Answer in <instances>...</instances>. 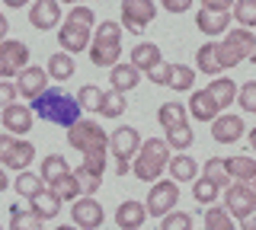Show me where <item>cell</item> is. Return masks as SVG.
Returning a JSON list of instances; mask_svg holds the SVG:
<instances>
[{"label": "cell", "mask_w": 256, "mask_h": 230, "mask_svg": "<svg viewBox=\"0 0 256 230\" xmlns=\"http://www.w3.org/2000/svg\"><path fill=\"white\" fill-rule=\"evenodd\" d=\"M148 218H150L148 205L132 202V198H128V202H122V205H118V211H116V227H122V230H141Z\"/></svg>", "instance_id": "18"}, {"label": "cell", "mask_w": 256, "mask_h": 230, "mask_svg": "<svg viewBox=\"0 0 256 230\" xmlns=\"http://www.w3.org/2000/svg\"><path fill=\"white\" fill-rule=\"evenodd\" d=\"M176 202H180V182L176 179H154L144 205H148L150 218H164L166 211L176 208Z\"/></svg>", "instance_id": "8"}, {"label": "cell", "mask_w": 256, "mask_h": 230, "mask_svg": "<svg viewBox=\"0 0 256 230\" xmlns=\"http://www.w3.org/2000/svg\"><path fill=\"white\" fill-rule=\"evenodd\" d=\"M166 13H189L192 10V0H160Z\"/></svg>", "instance_id": "47"}, {"label": "cell", "mask_w": 256, "mask_h": 230, "mask_svg": "<svg viewBox=\"0 0 256 230\" xmlns=\"http://www.w3.org/2000/svg\"><path fill=\"white\" fill-rule=\"evenodd\" d=\"M230 16H234L240 26L246 29H256V0H234V6H230Z\"/></svg>", "instance_id": "38"}, {"label": "cell", "mask_w": 256, "mask_h": 230, "mask_svg": "<svg viewBox=\"0 0 256 230\" xmlns=\"http://www.w3.org/2000/svg\"><path fill=\"white\" fill-rule=\"evenodd\" d=\"M154 16H157L154 0H122V26L132 35H141L154 22Z\"/></svg>", "instance_id": "9"}, {"label": "cell", "mask_w": 256, "mask_h": 230, "mask_svg": "<svg viewBox=\"0 0 256 230\" xmlns=\"http://www.w3.org/2000/svg\"><path fill=\"white\" fill-rule=\"evenodd\" d=\"M228 163V173H230V179H240V182H246V179H253L256 176V160L253 157H244V154H237V157H230V160H224Z\"/></svg>", "instance_id": "31"}, {"label": "cell", "mask_w": 256, "mask_h": 230, "mask_svg": "<svg viewBox=\"0 0 256 230\" xmlns=\"http://www.w3.org/2000/svg\"><path fill=\"white\" fill-rule=\"evenodd\" d=\"M250 61H253V64H256V51H253V54H250Z\"/></svg>", "instance_id": "56"}, {"label": "cell", "mask_w": 256, "mask_h": 230, "mask_svg": "<svg viewBox=\"0 0 256 230\" xmlns=\"http://www.w3.org/2000/svg\"><path fill=\"white\" fill-rule=\"evenodd\" d=\"M6 186H10V179H6V173H4V163H0V192H4Z\"/></svg>", "instance_id": "51"}, {"label": "cell", "mask_w": 256, "mask_h": 230, "mask_svg": "<svg viewBox=\"0 0 256 230\" xmlns=\"http://www.w3.org/2000/svg\"><path fill=\"white\" fill-rule=\"evenodd\" d=\"M205 176L212 179L214 186H221V189H228L230 182H234L230 173H228V163H224L221 157H208V160H205Z\"/></svg>", "instance_id": "37"}, {"label": "cell", "mask_w": 256, "mask_h": 230, "mask_svg": "<svg viewBox=\"0 0 256 230\" xmlns=\"http://www.w3.org/2000/svg\"><path fill=\"white\" fill-rule=\"evenodd\" d=\"M64 173H70V166H68V160H64L61 154H48L45 160H42V170H38V176L45 179V186L52 179H58V176H64Z\"/></svg>", "instance_id": "35"}, {"label": "cell", "mask_w": 256, "mask_h": 230, "mask_svg": "<svg viewBox=\"0 0 256 230\" xmlns=\"http://www.w3.org/2000/svg\"><path fill=\"white\" fill-rule=\"evenodd\" d=\"M26 64H29L26 42H20V38H4V42H0V77L10 80V77H16Z\"/></svg>", "instance_id": "10"}, {"label": "cell", "mask_w": 256, "mask_h": 230, "mask_svg": "<svg viewBox=\"0 0 256 230\" xmlns=\"http://www.w3.org/2000/svg\"><path fill=\"white\" fill-rule=\"evenodd\" d=\"M166 170H170V176L176 182H196V176H198V163L192 160L186 150H176V157H170Z\"/></svg>", "instance_id": "22"}, {"label": "cell", "mask_w": 256, "mask_h": 230, "mask_svg": "<svg viewBox=\"0 0 256 230\" xmlns=\"http://www.w3.org/2000/svg\"><path fill=\"white\" fill-rule=\"evenodd\" d=\"M160 230H192V218L182 211H166L160 218Z\"/></svg>", "instance_id": "42"}, {"label": "cell", "mask_w": 256, "mask_h": 230, "mask_svg": "<svg viewBox=\"0 0 256 230\" xmlns=\"http://www.w3.org/2000/svg\"><path fill=\"white\" fill-rule=\"evenodd\" d=\"M196 64H198V70L202 74H208V77H218L221 74V58H218V42H205L202 48L196 51Z\"/></svg>", "instance_id": "26"}, {"label": "cell", "mask_w": 256, "mask_h": 230, "mask_svg": "<svg viewBox=\"0 0 256 230\" xmlns=\"http://www.w3.org/2000/svg\"><path fill=\"white\" fill-rule=\"evenodd\" d=\"M61 3H70V6H74V3H86V0H61Z\"/></svg>", "instance_id": "54"}, {"label": "cell", "mask_w": 256, "mask_h": 230, "mask_svg": "<svg viewBox=\"0 0 256 230\" xmlns=\"http://www.w3.org/2000/svg\"><path fill=\"white\" fill-rule=\"evenodd\" d=\"M148 80L157 83V86H170V80H173V64H166V61L154 64V67L148 70Z\"/></svg>", "instance_id": "44"}, {"label": "cell", "mask_w": 256, "mask_h": 230, "mask_svg": "<svg viewBox=\"0 0 256 230\" xmlns=\"http://www.w3.org/2000/svg\"><path fill=\"white\" fill-rule=\"evenodd\" d=\"M109 80H112V86L116 90H122V93H128V90H134V86L141 83V70L128 61V64H112V74H109Z\"/></svg>", "instance_id": "25"}, {"label": "cell", "mask_w": 256, "mask_h": 230, "mask_svg": "<svg viewBox=\"0 0 256 230\" xmlns=\"http://www.w3.org/2000/svg\"><path fill=\"white\" fill-rule=\"evenodd\" d=\"M164 131H166V134H164V138H166V144H170L173 150H189V147H192V141H196V138H192L189 122L173 125V128H164Z\"/></svg>", "instance_id": "33"}, {"label": "cell", "mask_w": 256, "mask_h": 230, "mask_svg": "<svg viewBox=\"0 0 256 230\" xmlns=\"http://www.w3.org/2000/svg\"><path fill=\"white\" fill-rule=\"evenodd\" d=\"M109 150H112V157H116V173H118V176H128L132 160L138 157V150H141L138 128H116L109 134Z\"/></svg>", "instance_id": "5"}, {"label": "cell", "mask_w": 256, "mask_h": 230, "mask_svg": "<svg viewBox=\"0 0 256 230\" xmlns=\"http://www.w3.org/2000/svg\"><path fill=\"white\" fill-rule=\"evenodd\" d=\"M170 144H166V138H150V141H141V150L138 157L132 160V173L138 176L141 182H154L166 173V166H170Z\"/></svg>", "instance_id": "3"}, {"label": "cell", "mask_w": 256, "mask_h": 230, "mask_svg": "<svg viewBox=\"0 0 256 230\" xmlns=\"http://www.w3.org/2000/svg\"><path fill=\"white\" fill-rule=\"evenodd\" d=\"M208 93L214 96V102H218L221 112H224V109H230V102L237 99V83L230 80V77H214V80L208 83Z\"/></svg>", "instance_id": "27"}, {"label": "cell", "mask_w": 256, "mask_h": 230, "mask_svg": "<svg viewBox=\"0 0 256 230\" xmlns=\"http://www.w3.org/2000/svg\"><path fill=\"white\" fill-rule=\"evenodd\" d=\"M237 102L244 112L256 115V80H246L244 86H237Z\"/></svg>", "instance_id": "43"}, {"label": "cell", "mask_w": 256, "mask_h": 230, "mask_svg": "<svg viewBox=\"0 0 256 230\" xmlns=\"http://www.w3.org/2000/svg\"><path fill=\"white\" fill-rule=\"evenodd\" d=\"M42 224H45V221H42V218H36L32 211H29V214H22L20 208H13V221H10V227H13V230H22V227H42Z\"/></svg>", "instance_id": "45"}, {"label": "cell", "mask_w": 256, "mask_h": 230, "mask_svg": "<svg viewBox=\"0 0 256 230\" xmlns=\"http://www.w3.org/2000/svg\"><path fill=\"white\" fill-rule=\"evenodd\" d=\"M246 138H250V147H253V150H256V128H253V131H250V134H246Z\"/></svg>", "instance_id": "53"}, {"label": "cell", "mask_w": 256, "mask_h": 230, "mask_svg": "<svg viewBox=\"0 0 256 230\" xmlns=\"http://www.w3.org/2000/svg\"><path fill=\"white\" fill-rule=\"evenodd\" d=\"M202 6H208V10H230L234 0H202Z\"/></svg>", "instance_id": "48"}, {"label": "cell", "mask_w": 256, "mask_h": 230, "mask_svg": "<svg viewBox=\"0 0 256 230\" xmlns=\"http://www.w3.org/2000/svg\"><path fill=\"white\" fill-rule=\"evenodd\" d=\"M244 134H246V128H244V118L240 115H221L218 112L212 118V138L218 144H237Z\"/></svg>", "instance_id": "16"}, {"label": "cell", "mask_w": 256, "mask_h": 230, "mask_svg": "<svg viewBox=\"0 0 256 230\" xmlns=\"http://www.w3.org/2000/svg\"><path fill=\"white\" fill-rule=\"evenodd\" d=\"M246 186H250V189H253V192H256V176H253V179H246Z\"/></svg>", "instance_id": "55"}, {"label": "cell", "mask_w": 256, "mask_h": 230, "mask_svg": "<svg viewBox=\"0 0 256 230\" xmlns=\"http://www.w3.org/2000/svg\"><path fill=\"white\" fill-rule=\"evenodd\" d=\"M196 26L198 32L205 35H224L230 26V13L228 10H208V6H202V10L196 13Z\"/></svg>", "instance_id": "19"}, {"label": "cell", "mask_w": 256, "mask_h": 230, "mask_svg": "<svg viewBox=\"0 0 256 230\" xmlns=\"http://www.w3.org/2000/svg\"><path fill=\"white\" fill-rule=\"evenodd\" d=\"M32 112L42 115L45 122H52V125L70 128L80 118V112H84V106L77 102V96H70V93H64V90H45L32 99Z\"/></svg>", "instance_id": "1"}, {"label": "cell", "mask_w": 256, "mask_h": 230, "mask_svg": "<svg viewBox=\"0 0 256 230\" xmlns=\"http://www.w3.org/2000/svg\"><path fill=\"white\" fill-rule=\"evenodd\" d=\"M32 122H36V112L32 106H20V102H10L6 109H0V125H4L10 134H29Z\"/></svg>", "instance_id": "15"}, {"label": "cell", "mask_w": 256, "mask_h": 230, "mask_svg": "<svg viewBox=\"0 0 256 230\" xmlns=\"http://www.w3.org/2000/svg\"><path fill=\"white\" fill-rule=\"evenodd\" d=\"M48 189H52V192L58 195L61 202H74V198L84 195V192H80V182H77V176H74V170L64 173V176H58V179H52V182H48Z\"/></svg>", "instance_id": "28"}, {"label": "cell", "mask_w": 256, "mask_h": 230, "mask_svg": "<svg viewBox=\"0 0 256 230\" xmlns=\"http://www.w3.org/2000/svg\"><path fill=\"white\" fill-rule=\"evenodd\" d=\"M218 112H221V106L214 102L212 93H208V86H205V90H196V93H192V99H189V115H192V118H198V122H212Z\"/></svg>", "instance_id": "21"}, {"label": "cell", "mask_w": 256, "mask_h": 230, "mask_svg": "<svg viewBox=\"0 0 256 230\" xmlns=\"http://www.w3.org/2000/svg\"><path fill=\"white\" fill-rule=\"evenodd\" d=\"M221 195V186H214L208 176H196V186H192V198L198 205H214V198Z\"/></svg>", "instance_id": "36"}, {"label": "cell", "mask_w": 256, "mask_h": 230, "mask_svg": "<svg viewBox=\"0 0 256 230\" xmlns=\"http://www.w3.org/2000/svg\"><path fill=\"white\" fill-rule=\"evenodd\" d=\"M13 186H16V192H20V195H22V198L29 202V198L36 195V192H42V189H45V179L38 176V173L20 170V176H16V182H13Z\"/></svg>", "instance_id": "32"}, {"label": "cell", "mask_w": 256, "mask_h": 230, "mask_svg": "<svg viewBox=\"0 0 256 230\" xmlns=\"http://www.w3.org/2000/svg\"><path fill=\"white\" fill-rule=\"evenodd\" d=\"M32 160H36V144L32 141H20V134L4 131L0 134V163L6 170H29Z\"/></svg>", "instance_id": "6"}, {"label": "cell", "mask_w": 256, "mask_h": 230, "mask_svg": "<svg viewBox=\"0 0 256 230\" xmlns=\"http://www.w3.org/2000/svg\"><path fill=\"white\" fill-rule=\"evenodd\" d=\"M253 51H256V35H253V29H246V26L230 29V32L218 42V58H221L224 70L237 67L240 61H246Z\"/></svg>", "instance_id": "4"}, {"label": "cell", "mask_w": 256, "mask_h": 230, "mask_svg": "<svg viewBox=\"0 0 256 230\" xmlns=\"http://www.w3.org/2000/svg\"><path fill=\"white\" fill-rule=\"evenodd\" d=\"M29 22L32 29L38 32H52L64 22V13H61V0H36L29 6Z\"/></svg>", "instance_id": "14"}, {"label": "cell", "mask_w": 256, "mask_h": 230, "mask_svg": "<svg viewBox=\"0 0 256 230\" xmlns=\"http://www.w3.org/2000/svg\"><path fill=\"white\" fill-rule=\"evenodd\" d=\"M157 122H160V128H173V125L189 122V106H182V102H164L157 109Z\"/></svg>", "instance_id": "29"}, {"label": "cell", "mask_w": 256, "mask_h": 230, "mask_svg": "<svg viewBox=\"0 0 256 230\" xmlns=\"http://www.w3.org/2000/svg\"><path fill=\"white\" fill-rule=\"evenodd\" d=\"M6 29H10V22H6V16H4V13H0V38L6 35Z\"/></svg>", "instance_id": "52"}, {"label": "cell", "mask_w": 256, "mask_h": 230, "mask_svg": "<svg viewBox=\"0 0 256 230\" xmlns=\"http://www.w3.org/2000/svg\"><path fill=\"white\" fill-rule=\"evenodd\" d=\"M196 83V70L186 67V64H173V80H170V90H192Z\"/></svg>", "instance_id": "41"}, {"label": "cell", "mask_w": 256, "mask_h": 230, "mask_svg": "<svg viewBox=\"0 0 256 230\" xmlns=\"http://www.w3.org/2000/svg\"><path fill=\"white\" fill-rule=\"evenodd\" d=\"M74 176H77V182H80V192H84V195H93L96 189L102 186V176H100V173H93V170H86L84 163H80L77 170H74Z\"/></svg>", "instance_id": "40"}, {"label": "cell", "mask_w": 256, "mask_h": 230, "mask_svg": "<svg viewBox=\"0 0 256 230\" xmlns=\"http://www.w3.org/2000/svg\"><path fill=\"white\" fill-rule=\"evenodd\" d=\"M86 51H90V61L96 67L118 64V58H122V22L102 19L93 29V38H90V48Z\"/></svg>", "instance_id": "2"}, {"label": "cell", "mask_w": 256, "mask_h": 230, "mask_svg": "<svg viewBox=\"0 0 256 230\" xmlns=\"http://www.w3.org/2000/svg\"><path fill=\"white\" fill-rule=\"evenodd\" d=\"M128 61H132V64L138 67L141 74H148V70L154 67V64H160L164 58H160V48H157L154 42H138V45L132 48V54H128Z\"/></svg>", "instance_id": "23"}, {"label": "cell", "mask_w": 256, "mask_h": 230, "mask_svg": "<svg viewBox=\"0 0 256 230\" xmlns=\"http://www.w3.org/2000/svg\"><path fill=\"white\" fill-rule=\"evenodd\" d=\"M68 144L80 150V154H90V150L109 147V134L93 122V118H77L74 125L68 128Z\"/></svg>", "instance_id": "7"}, {"label": "cell", "mask_w": 256, "mask_h": 230, "mask_svg": "<svg viewBox=\"0 0 256 230\" xmlns=\"http://www.w3.org/2000/svg\"><path fill=\"white\" fill-rule=\"evenodd\" d=\"M77 102L84 106V112H100V102H102V90L96 83H86L77 90Z\"/></svg>", "instance_id": "39"}, {"label": "cell", "mask_w": 256, "mask_h": 230, "mask_svg": "<svg viewBox=\"0 0 256 230\" xmlns=\"http://www.w3.org/2000/svg\"><path fill=\"white\" fill-rule=\"evenodd\" d=\"M240 227H244V230H256V208L246 214V218H240Z\"/></svg>", "instance_id": "49"}, {"label": "cell", "mask_w": 256, "mask_h": 230, "mask_svg": "<svg viewBox=\"0 0 256 230\" xmlns=\"http://www.w3.org/2000/svg\"><path fill=\"white\" fill-rule=\"evenodd\" d=\"M205 230H234V214H230L228 208H214V205H208Z\"/></svg>", "instance_id": "34"}, {"label": "cell", "mask_w": 256, "mask_h": 230, "mask_svg": "<svg viewBox=\"0 0 256 230\" xmlns=\"http://www.w3.org/2000/svg\"><path fill=\"white\" fill-rule=\"evenodd\" d=\"M90 38H93V26L86 22H74V19H64L58 26V45L70 54H80L90 48Z\"/></svg>", "instance_id": "11"}, {"label": "cell", "mask_w": 256, "mask_h": 230, "mask_svg": "<svg viewBox=\"0 0 256 230\" xmlns=\"http://www.w3.org/2000/svg\"><path fill=\"white\" fill-rule=\"evenodd\" d=\"M16 90H20V96H26L29 102L38 96V93L48 90V70L45 67H22L20 74H16Z\"/></svg>", "instance_id": "17"}, {"label": "cell", "mask_w": 256, "mask_h": 230, "mask_svg": "<svg viewBox=\"0 0 256 230\" xmlns=\"http://www.w3.org/2000/svg\"><path fill=\"white\" fill-rule=\"evenodd\" d=\"M48 77H52V80H58V83H64V80H70V77H74V70H77V64H74V54L70 51H58V54H52V58H48Z\"/></svg>", "instance_id": "24"}, {"label": "cell", "mask_w": 256, "mask_h": 230, "mask_svg": "<svg viewBox=\"0 0 256 230\" xmlns=\"http://www.w3.org/2000/svg\"><path fill=\"white\" fill-rule=\"evenodd\" d=\"M96 115H102V118H118V115H125V93L122 90H106L102 93V102H100V112Z\"/></svg>", "instance_id": "30"}, {"label": "cell", "mask_w": 256, "mask_h": 230, "mask_svg": "<svg viewBox=\"0 0 256 230\" xmlns=\"http://www.w3.org/2000/svg\"><path fill=\"white\" fill-rule=\"evenodd\" d=\"M16 96H20L16 83H10V80H4V77H0V109H6L10 102H16Z\"/></svg>", "instance_id": "46"}, {"label": "cell", "mask_w": 256, "mask_h": 230, "mask_svg": "<svg viewBox=\"0 0 256 230\" xmlns=\"http://www.w3.org/2000/svg\"><path fill=\"white\" fill-rule=\"evenodd\" d=\"M29 211L36 214V218H42L45 224H48L52 218H58V214H61V198H58V195L52 192V189L45 186L42 192H36V195L29 198Z\"/></svg>", "instance_id": "20"}, {"label": "cell", "mask_w": 256, "mask_h": 230, "mask_svg": "<svg viewBox=\"0 0 256 230\" xmlns=\"http://www.w3.org/2000/svg\"><path fill=\"white\" fill-rule=\"evenodd\" d=\"M4 3H6V6H10V10H20V6H26V3H29V0H4Z\"/></svg>", "instance_id": "50"}, {"label": "cell", "mask_w": 256, "mask_h": 230, "mask_svg": "<svg viewBox=\"0 0 256 230\" xmlns=\"http://www.w3.org/2000/svg\"><path fill=\"white\" fill-rule=\"evenodd\" d=\"M221 195H224V208L234 214V218H246L256 208V192L240 179H234L228 189H221Z\"/></svg>", "instance_id": "13"}, {"label": "cell", "mask_w": 256, "mask_h": 230, "mask_svg": "<svg viewBox=\"0 0 256 230\" xmlns=\"http://www.w3.org/2000/svg\"><path fill=\"white\" fill-rule=\"evenodd\" d=\"M70 218H74V227H80V230H96L106 221V211H102V205L93 195H80L70 205Z\"/></svg>", "instance_id": "12"}]
</instances>
